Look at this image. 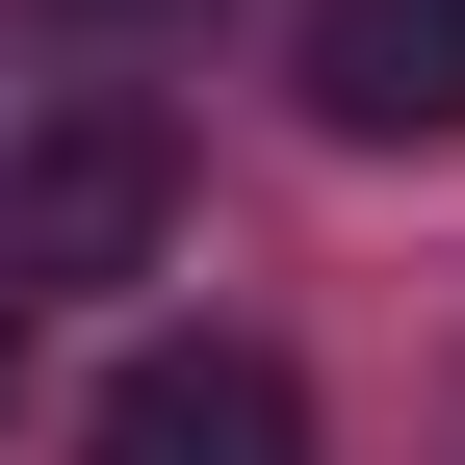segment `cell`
Returning <instances> with one entry per match:
<instances>
[{
  "instance_id": "cell-1",
  "label": "cell",
  "mask_w": 465,
  "mask_h": 465,
  "mask_svg": "<svg viewBox=\"0 0 465 465\" xmlns=\"http://www.w3.org/2000/svg\"><path fill=\"white\" fill-rule=\"evenodd\" d=\"M155 207H182V155H155V104H52L26 182H0V284H130Z\"/></svg>"
},
{
  "instance_id": "cell-2",
  "label": "cell",
  "mask_w": 465,
  "mask_h": 465,
  "mask_svg": "<svg viewBox=\"0 0 465 465\" xmlns=\"http://www.w3.org/2000/svg\"><path fill=\"white\" fill-rule=\"evenodd\" d=\"M284 104H311L336 155H465V0H311Z\"/></svg>"
},
{
  "instance_id": "cell-3",
  "label": "cell",
  "mask_w": 465,
  "mask_h": 465,
  "mask_svg": "<svg viewBox=\"0 0 465 465\" xmlns=\"http://www.w3.org/2000/svg\"><path fill=\"white\" fill-rule=\"evenodd\" d=\"M78 465H311V388L259 362V336H155L130 388H104V440Z\"/></svg>"
},
{
  "instance_id": "cell-4",
  "label": "cell",
  "mask_w": 465,
  "mask_h": 465,
  "mask_svg": "<svg viewBox=\"0 0 465 465\" xmlns=\"http://www.w3.org/2000/svg\"><path fill=\"white\" fill-rule=\"evenodd\" d=\"M0 388H26V284H0Z\"/></svg>"
},
{
  "instance_id": "cell-5",
  "label": "cell",
  "mask_w": 465,
  "mask_h": 465,
  "mask_svg": "<svg viewBox=\"0 0 465 465\" xmlns=\"http://www.w3.org/2000/svg\"><path fill=\"white\" fill-rule=\"evenodd\" d=\"M104 26H130V0H104Z\"/></svg>"
}]
</instances>
